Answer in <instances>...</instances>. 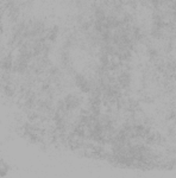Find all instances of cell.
<instances>
[{
  "label": "cell",
  "mask_w": 176,
  "mask_h": 178,
  "mask_svg": "<svg viewBox=\"0 0 176 178\" xmlns=\"http://www.w3.org/2000/svg\"><path fill=\"white\" fill-rule=\"evenodd\" d=\"M9 165H7L5 162H3L1 163V176H5V173H7L9 172Z\"/></svg>",
  "instance_id": "cell-1"
}]
</instances>
